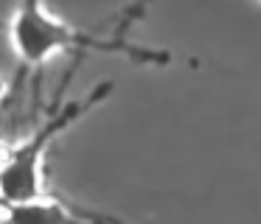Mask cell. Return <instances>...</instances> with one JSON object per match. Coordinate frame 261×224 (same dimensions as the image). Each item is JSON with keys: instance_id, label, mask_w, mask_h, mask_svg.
<instances>
[{"instance_id": "2", "label": "cell", "mask_w": 261, "mask_h": 224, "mask_svg": "<svg viewBox=\"0 0 261 224\" xmlns=\"http://www.w3.org/2000/svg\"><path fill=\"white\" fill-rule=\"evenodd\" d=\"M9 42H12L17 62L25 67H42L70 50H101V53L115 50V53H126L129 59L160 62L158 53H146L118 39L79 31L59 14H54L48 0H17V9L9 20Z\"/></svg>"}, {"instance_id": "1", "label": "cell", "mask_w": 261, "mask_h": 224, "mask_svg": "<svg viewBox=\"0 0 261 224\" xmlns=\"http://www.w3.org/2000/svg\"><path fill=\"white\" fill-rule=\"evenodd\" d=\"M110 90H113L110 81L96 84L82 98L68 101L57 112H51L34 132L0 143V218H68V221L98 218L96 213L48 193L45 162L51 146L87 112L104 104Z\"/></svg>"}]
</instances>
